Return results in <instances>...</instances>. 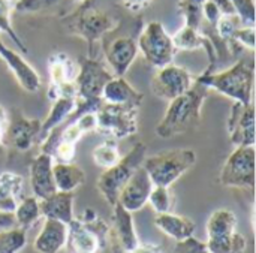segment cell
<instances>
[{
  "label": "cell",
  "mask_w": 256,
  "mask_h": 253,
  "mask_svg": "<svg viewBox=\"0 0 256 253\" xmlns=\"http://www.w3.org/2000/svg\"><path fill=\"white\" fill-rule=\"evenodd\" d=\"M52 158L42 152L38 156H34L30 162L28 182L33 196H36L38 200H44L57 190L52 177Z\"/></svg>",
  "instance_id": "obj_20"
},
{
  "label": "cell",
  "mask_w": 256,
  "mask_h": 253,
  "mask_svg": "<svg viewBox=\"0 0 256 253\" xmlns=\"http://www.w3.org/2000/svg\"><path fill=\"white\" fill-rule=\"evenodd\" d=\"M66 224L54 219H44V226L34 238L33 249L38 253H60L66 248Z\"/></svg>",
  "instance_id": "obj_22"
},
{
  "label": "cell",
  "mask_w": 256,
  "mask_h": 253,
  "mask_svg": "<svg viewBox=\"0 0 256 253\" xmlns=\"http://www.w3.org/2000/svg\"><path fill=\"white\" fill-rule=\"evenodd\" d=\"M196 164V153L192 148H172L146 156L142 168L154 186L170 188Z\"/></svg>",
  "instance_id": "obj_5"
},
{
  "label": "cell",
  "mask_w": 256,
  "mask_h": 253,
  "mask_svg": "<svg viewBox=\"0 0 256 253\" xmlns=\"http://www.w3.org/2000/svg\"><path fill=\"white\" fill-rule=\"evenodd\" d=\"M130 253H162V248L153 243H138Z\"/></svg>",
  "instance_id": "obj_43"
},
{
  "label": "cell",
  "mask_w": 256,
  "mask_h": 253,
  "mask_svg": "<svg viewBox=\"0 0 256 253\" xmlns=\"http://www.w3.org/2000/svg\"><path fill=\"white\" fill-rule=\"evenodd\" d=\"M74 2H84V0H74Z\"/></svg>",
  "instance_id": "obj_46"
},
{
  "label": "cell",
  "mask_w": 256,
  "mask_h": 253,
  "mask_svg": "<svg viewBox=\"0 0 256 253\" xmlns=\"http://www.w3.org/2000/svg\"><path fill=\"white\" fill-rule=\"evenodd\" d=\"M230 42L238 45L243 50H249L250 52H254V50H255V27H250V26L238 27L234 32V34H232Z\"/></svg>",
  "instance_id": "obj_36"
},
{
  "label": "cell",
  "mask_w": 256,
  "mask_h": 253,
  "mask_svg": "<svg viewBox=\"0 0 256 253\" xmlns=\"http://www.w3.org/2000/svg\"><path fill=\"white\" fill-rule=\"evenodd\" d=\"M4 2H9V3H12V6H14V3H15L16 0H4Z\"/></svg>",
  "instance_id": "obj_45"
},
{
  "label": "cell",
  "mask_w": 256,
  "mask_h": 253,
  "mask_svg": "<svg viewBox=\"0 0 256 253\" xmlns=\"http://www.w3.org/2000/svg\"><path fill=\"white\" fill-rule=\"evenodd\" d=\"M74 202H75L74 192L56 190L52 195H50L44 200H39L40 214L44 219H54V220H60L68 225L75 218Z\"/></svg>",
  "instance_id": "obj_23"
},
{
  "label": "cell",
  "mask_w": 256,
  "mask_h": 253,
  "mask_svg": "<svg viewBox=\"0 0 256 253\" xmlns=\"http://www.w3.org/2000/svg\"><path fill=\"white\" fill-rule=\"evenodd\" d=\"M10 10H12V3L0 0V32L6 33L18 46L20 51L27 52V46L26 44L21 40V38L18 36V33L14 30L12 22H10Z\"/></svg>",
  "instance_id": "obj_35"
},
{
  "label": "cell",
  "mask_w": 256,
  "mask_h": 253,
  "mask_svg": "<svg viewBox=\"0 0 256 253\" xmlns=\"http://www.w3.org/2000/svg\"><path fill=\"white\" fill-rule=\"evenodd\" d=\"M152 0H122L123 6L130 12H141L150 4Z\"/></svg>",
  "instance_id": "obj_41"
},
{
  "label": "cell",
  "mask_w": 256,
  "mask_h": 253,
  "mask_svg": "<svg viewBox=\"0 0 256 253\" xmlns=\"http://www.w3.org/2000/svg\"><path fill=\"white\" fill-rule=\"evenodd\" d=\"M147 147L144 142H136L126 156H122V159L111 168L105 170L96 183L98 190L104 196V200L108 202V206L114 207L118 195L123 189V186L129 182V178L134 176V172L142 165L146 158Z\"/></svg>",
  "instance_id": "obj_6"
},
{
  "label": "cell",
  "mask_w": 256,
  "mask_h": 253,
  "mask_svg": "<svg viewBox=\"0 0 256 253\" xmlns=\"http://www.w3.org/2000/svg\"><path fill=\"white\" fill-rule=\"evenodd\" d=\"M195 82V78L192 76V74L183 68L176 64L174 62L159 68L152 81H150V88L152 93L162 100H172L177 96L186 93Z\"/></svg>",
  "instance_id": "obj_12"
},
{
  "label": "cell",
  "mask_w": 256,
  "mask_h": 253,
  "mask_svg": "<svg viewBox=\"0 0 256 253\" xmlns=\"http://www.w3.org/2000/svg\"><path fill=\"white\" fill-rule=\"evenodd\" d=\"M10 228H16L15 214L10 212H2L0 210V231L10 230Z\"/></svg>",
  "instance_id": "obj_40"
},
{
  "label": "cell",
  "mask_w": 256,
  "mask_h": 253,
  "mask_svg": "<svg viewBox=\"0 0 256 253\" xmlns=\"http://www.w3.org/2000/svg\"><path fill=\"white\" fill-rule=\"evenodd\" d=\"M100 100L111 105H129L140 108L144 94L138 92L124 76H112L104 87Z\"/></svg>",
  "instance_id": "obj_21"
},
{
  "label": "cell",
  "mask_w": 256,
  "mask_h": 253,
  "mask_svg": "<svg viewBox=\"0 0 256 253\" xmlns=\"http://www.w3.org/2000/svg\"><path fill=\"white\" fill-rule=\"evenodd\" d=\"M206 0H180L177 8L184 18V26L201 28L202 26V4Z\"/></svg>",
  "instance_id": "obj_33"
},
{
  "label": "cell",
  "mask_w": 256,
  "mask_h": 253,
  "mask_svg": "<svg viewBox=\"0 0 256 253\" xmlns=\"http://www.w3.org/2000/svg\"><path fill=\"white\" fill-rule=\"evenodd\" d=\"M40 140V120L26 117L21 110H12L3 136V146L15 152H28Z\"/></svg>",
  "instance_id": "obj_14"
},
{
  "label": "cell",
  "mask_w": 256,
  "mask_h": 253,
  "mask_svg": "<svg viewBox=\"0 0 256 253\" xmlns=\"http://www.w3.org/2000/svg\"><path fill=\"white\" fill-rule=\"evenodd\" d=\"M48 75L50 87L48 98L51 100L60 96L76 98L75 80L78 75V63L70 58L66 52H54L48 58Z\"/></svg>",
  "instance_id": "obj_11"
},
{
  "label": "cell",
  "mask_w": 256,
  "mask_h": 253,
  "mask_svg": "<svg viewBox=\"0 0 256 253\" xmlns=\"http://www.w3.org/2000/svg\"><path fill=\"white\" fill-rule=\"evenodd\" d=\"M52 177L56 189L60 192H74L80 189L86 182V172L78 166L70 164H52Z\"/></svg>",
  "instance_id": "obj_27"
},
{
  "label": "cell",
  "mask_w": 256,
  "mask_h": 253,
  "mask_svg": "<svg viewBox=\"0 0 256 253\" xmlns=\"http://www.w3.org/2000/svg\"><path fill=\"white\" fill-rule=\"evenodd\" d=\"M57 3L58 0H16L12 9L20 14H34V12H40L48 8H52Z\"/></svg>",
  "instance_id": "obj_37"
},
{
  "label": "cell",
  "mask_w": 256,
  "mask_h": 253,
  "mask_svg": "<svg viewBox=\"0 0 256 253\" xmlns=\"http://www.w3.org/2000/svg\"><path fill=\"white\" fill-rule=\"evenodd\" d=\"M153 186V182L150 180L147 171L141 165L129 178V182L123 186L117 202L130 213L140 212L147 206Z\"/></svg>",
  "instance_id": "obj_17"
},
{
  "label": "cell",
  "mask_w": 256,
  "mask_h": 253,
  "mask_svg": "<svg viewBox=\"0 0 256 253\" xmlns=\"http://www.w3.org/2000/svg\"><path fill=\"white\" fill-rule=\"evenodd\" d=\"M174 253H210L206 248V243L196 240L195 237H190L184 242H178L176 244Z\"/></svg>",
  "instance_id": "obj_39"
},
{
  "label": "cell",
  "mask_w": 256,
  "mask_h": 253,
  "mask_svg": "<svg viewBox=\"0 0 256 253\" xmlns=\"http://www.w3.org/2000/svg\"><path fill=\"white\" fill-rule=\"evenodd\" d=\"M237 216L232 210L228 208H219L214 210L206 225L207 238H219L224 236H230L234 231H237Z\"/></svg>",
  "instance_id": "obj_28"
},
{
  "label": "cell",
  "mask_w": 256,
  "mask_h": 253,
  "mask_svg": "<svg viewBox=\"0 0 256 253\" xmlns=\"http://www.w3.org/2000/svg\"><path fill=\"white\" fill-rule=\"evenodd\" d=\"M15 214V220H16V226L21 230L28 231L40 218V207H39V200L36 196H26L22 198L16 208L14 210Z\"/></svg>",
  "instance_id": "obj_29"
},
{
  "label": "cell",
  "mask_w": 256,
  "mask_h": 253,
  "mask_svg": "<svg viewBox=\"0 0 256 253\" xmlns=\"http://www.w3.org/2000/svg\"><path fill=\"white\" fill-rule=\"evenodd\" d=\"M206 248L210 253H246L248 240L243 234L234 231L219 238H207Z\"/></svg>",
  "instance_id": "obj_30"
},
{
  "label": "cell",
  "mask_w": 256,
  "mask_h": 253,
  "mask_svg": "<svg viewBox=\"0 0 256 253\" xmlns=\"http://www.w3.org/2000/svg\"><path fill=\"white\" fill-rule=\"evenodd\" d=\"M255 146L236 147L225 160L219 182L225 188L254 189L255 186Z\"/></svg>",
  "instance_id": "obj_9"
},
{
  "label": "cell",
  "mask_w": 256,
  "mask_h": 253,
  "mask_svg": "<svg viewBox=\"0 0 256 253\" xmlns=\"http://www.w3.org/2000/svg\"><path fill=\"white\" fill-rule=\"evenodd\" d=\"M196 82L206 86L208 90H214L222 96L240 102L243 105L254 104L255 96V62L254 57H243L236 62L231 68L222 72L204 70Z\"/></svg>",
  "instance_id": "obj_2"
},
{
  "label": "cell",
  "mask_w": 256,
  "mask_h": 253,
  "mask_svg": "<svg viewBox=\"0 0 256 253\" xmlns=\"http://www.w3.org/2000/svg\"><path fill=\"white\" fill-rule=\"evenodd\" d=\"M6 124H8V114H6V110L0 105V146H3V136H4V130H6Z\"/></svg>",
  "instance_id": "obj_44"
},
{
  "label": "cell",
  "mask_w": 256,
  "mask_h": 253,
  "mask_svg": "<svg viewBox=\"0 0 256 253\" xmlns=\"http://www.w3.org/2000/svg\"><path fill=\"white\" fill-rule=\"evenodd\" d=\"M208 92L206 86L195 81L186 93L170 100L164 118L156 126V135L170 140L196 129Z\"/></svg>",
  "instance_id": "obj_1"
},
{
  "label": "cell",
  "mask_w": 256,
  "mask_h": 253,
  "mask_svg": "<svg viewBox=\"0 0 256 253\" xmlns=\"http://www.w3.org/2000/svg\"><path fill=\"white\" fill-rule=\"evenodd\" d=\"M147 204H150V207L156 212V214L170 213L172 212V207H174V196L171 195L170 188L153 186Z\"/></svg>",
  "instance_id": "obj_34"
},
{
  "label": "cell",
  "mask_w": 256,
  "mask_h": 253,
  "mask_svg": "<svg viewBox=\"0 0 256 253\" xmlns=\"http://www.w3.org/2000/svg\"><path fill=\"white\" fill-rule=\"evenodd\" d=\"M92 158H93V162L99 168L108 170V168L114 166L122 159V153H120L117 140L106 138L104 142H100L99 146H96L93 148Z\"/></svg>",
  "instance_id": "obj_31"
},
{
  "label": "cell",
  "mask_w": 256,
  "mask_h": 253,
  "mask_svg": "<svg viewBox=\"0 0 256 253\" xmlns=\"http://www.w3.org/2000/svg\"><path fill=\"white\" fill-rule=\"evenodd\" d=\"M226 129L230 141L236 147L255 146V105L234 102L226 122Z\"/></svg>",
  "instance_id": "obj_15"
},
{
  "label": "cell",
  "mask_w": 256,
  "mask_h": 253,
  "mask_svg": "<svg viewBox=\"0 0 256 253\" xmlns=\"http://www.w3.org/2000/svg\"><path fill=\"white\" fill-rule=\"evenodd\" d=\"M24 180L21 176L4 171L0 174V210L10 212L16 208L18 202L22 200Z\"/></svg>",
  "instance_id": "obj_26"
},
{
  "label": "cell",
  "mask_w": 256,
  "mask_h": 253,
  "mask_svg": "<svg viewBox=\"0 0 256 253\" xmlns=\"http://www.w3.org/2000/svg\"><path fill=\"white\" fill-rule=\"evenodd\" d=\"M78 106V99L72 96H60L52 100L51 110L44 122H40V140L39 142L56 128L64 124Z\"/></svg>",
  "instance_id": "obj_25"
},
{
  "label": "cell",
  "mask_w": 256,
  "mask_h": 253,
  "mask_svg": "<svg viewBox=\"0 0 256 253\" xmlns=\"http://www.w3.org/2000/svg\"><path fill=\"white\" fill-rule=\"evenodd\" d=\"M134 213L128 212L118 202L112 207V225L110 226V243L117 252L130 253L140 243L135 224Z\"/></svg>",
  "instance_id": "obj_16"
},
{
  "label": "cell",
  "mask_w": 256,
  "mask_h": 253,
  "mask_svg": "<svg viewBox=\"0 0 256 253\" xmlns=\"http://www.w3.org/2000/svg\"><path fill=\"white\" fill-rule=\"evenodd\" d=\"M27 244V231L10 228L0 231V253H20Z\"/></svg>",
  "instance_id": "obj_32"
},
{
  "label": "cell",
  "mask_w": 256,
  "mask_h": 253,
  "mask_svg": "<svg viewBox=\"0 0 256 253\" xmlns=\"http://www.w3.org/2000/svg\"><path fill=\"white\" fill-rule=\"evenodd\" d=\"M100 42L110 70L116 76H124L140 52L136 39L129 34L114 36L112 32H110L100 39Z\"/></svg>",
  "instance_id": "obj_13"
},
{
  "label": "cell",
  "mask_w": 256,
  "mask_h": 253,
  "mask_svg": "<svg viewBox=\"0 0 256 253\" xmlns=\"http://www.w3.org/2000/svg\"><path fill=\"white\" fill-rule=\"evenodd\" d=\"M172 42L177 48V51H195V50H206L208 58H210V66L206 69L207 72H213L219 54L218 50L210 39L208 34H206L201 28H194L189 26L180 27L174 34H172Z\"/></svg>",
  "instance_id": "obj_19"
},
{
  "label": "cell",
  "mask_w": 256,
  "mask_h": 253,
  "mask_svg": "<svg viewBox=\"0 0 256 253\" xmlns=\"http://www.w3.org/2000/svg\"><path fill=\"white\" fill-rule=\"evenodd\" d=\"M154 226L159 231H162L165 236H168L170 238L176 240L177 243L194 237L195 230H196V225L192 219H189L186 216L174 214L172 212L156 214Z\"/></svg>",
  "instance_id": "obj_24"
},
{
  "label": "cell",
  "mask_w": 256,
  "mask_h": 253,
  "mask_svg": "<svg viewBox=\"0 0 256 253\" xmlns=\"http://www.w3.org/2000/svg\"><path fill=\"white\" fill-rule=\"evenodd\" d=\"M118 24L120 20L99 8L94 0L81 2L76 10L66 18V26L69 32L75 36L82 38L90 45V50H93V45L105 34L118 27Z\"/></svg>",
  "instance_id": "obj_4"
},
{
  "label": "cell",
  "mask_w": 256,
  "mask_h": 253,
  "mask_svg": "<svg viewBox=\"0 0 256 253\" xmlns=\"http://www.w3.org/2000/svg\"><path fill=\"white\" fill-rule=\"evenodd\" d=\"M212 2L216 4V8L222 14V16L224 15H237L236 14V9H234L232 3L230 0H212Z\"/></svg>",
  "instance_id": "obj_42"
},
{
  "label": "cell",
  "mask_w": 256,
  "mask_h": 253,
  "mask_svg": "<svg viewBox=\"0 0 256 253\" xmlns=\"http://www.w3.org/2000/svg\"><path fill=\"white\" fill-rule=\"evenodd\" d=\"M112 76L116 75L99 60L92 56L81 57L75 80L78 100H100L102 90Z\"/></svg>",
  "instance_id": "obj_10"
},
{
  "label": "cell",
  "mask_w": 256,
  "mask_h": 253,
  "mask_svg": "<svg viewBox=\"0 0 256 253\" xmlns=\"http://www.w3.org/2000/svg\"><path fill=\"white\" fill-rule=\"evenodd\" d=\"M136 45L144 60L156 69L172 63L177 54L172 36L159 21H150L142 27Z\"/></svg>",
  "instance_id": "obj_7"
},
{
  "label": "cell",
  "mask_w": 256,
  "mask_h": 253,
  "mask_svg": "<svg viewBox=\"0 0 256 253\" xmlns=\"http://www.w3.org/2000/svg\"><path fill=\"white\" fill-rule=\"evenodd\" d=\"M244 26L255 27V0H230Z\"/></svg>",
  "instance_id": "obj_38"
},
{
  "label": "cell",
  "mask_w": 256,
  "mask_h": 253,
  "mask_svg": "<svg viewBox=\"0 0 256 253\" xmlns=\"http://www.w3.org/2000/svg\"><path fill=\"white\" fill-rule=\"evenodd\" d=\"M138 110L129 105L100 104L96 110V132L112 140H124L138 132Z\"/></svg>",
  "instance_id": "obj_8"
},
{
  "label": "cell",
  "mask_w": 256,
  "mask_h": 253,
  "mask_svg": "<svg viewBox=\"0 0 256 253\" xmlns=\"http://www.w3.org/2000/svg\"><path fill=\"white\" fill-rule=\"evenodd\" d=\"M0 58L6 63L9 70L12 72L16 82L22 90L28 93H36L40 88L42 80L36 69L15 50L9 48L6 44L0 40Z\"/></svg>",
  "instance_id": "obj_18"
},
{
  "label": "cell",
  "mask_w": 256,
  "mask_h": 253,
  "mask_svg": "<svg viewBox=\"0 0 256 253\" xmlns=\"http://www.w3.org/2000/svg\"><path fill=\"white\" fill-rule=\"evenodd\" d=\"M110 244V226L93 208H86L80 218L68 224L66 249L70 253H99Z\"/></svg>",
  "instance_id": "obj_3"
}]
</instances>
